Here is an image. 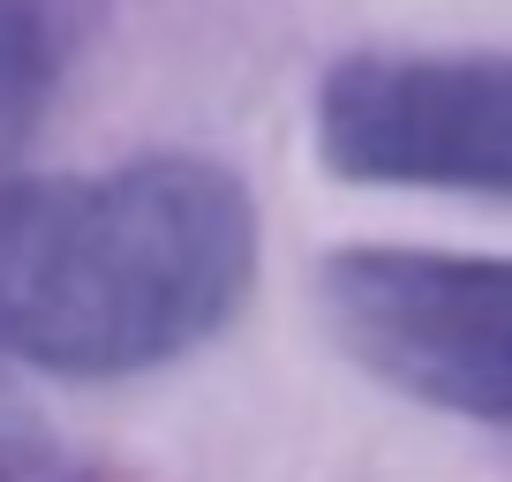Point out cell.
<instances>
[{
  "label": "cell",
  "mask_w": 512,
  "mask_h": 482,
  "mask_svg": "<svg viewBox=\"0 0 512 482\" xmlns=\"http://www.w3.org/2000/svg\"><path fill=\"white\" fill-rule=\"evenodd\" d=\"M256 287V204L159 151L106 174H0V354L46 377H144L219 339Z\"/></svg>",
  "instance_id": "6da1fadb"
},
{
  "label": "cell",
  "mask_w": 512,
  "mask_h": 482,
  "mask_svg": "<svg viewBox=\"0 0 512 482\" xmlns=\"http://www.w3.org/2000/svg\"><path fill=\"white\" fill-rule=\"evenodd\" d=\"M317 159L354 189L512 196L505 53H347L317 83Z\"/></svg>",
  "instance_id": "3957f363"
},
{
  "label": "cell",
  "mask_w": 512,
  "mask_h": 482,
  "mask_svg": "<svg viewBox=\"0 0 512 482\" xmlns=\"http://www.w3.org/2000/svg\"><path fill=\"white\" fill-rule=\"evenodd\" d=\"M317 309L377 385L467 422H512V264L415 241L317 257Z\"/></svg>",
  "instance_id": "7a4b0ae2"
},
{
  "label": "cell",
  "mask_w": 512,
  "mask_h": 482,
  "mask_svg": "<svg viewBox=\"0 0 512 482\" xmlns=\"http://www.w3.org/2000/svg\"><path fill=\"white\" fill-rule=\"evenodd\" d=\"M68 61V23L53 0H0V151L38 129Z\"/></svg>",
  "instance_id": "277c9868"
},
{
  "label": "cell",
  "mask_w": 512,
  "mask_h": 482,
  "mask_svg": "<svg viewBox=\"0 0 512 482\" xmlns=\"http://www.w3.org/2000/svg\"><path fill=\"white\" fill-rule=\"evenodd\" d=\"M0 482H16V467H8V452H0Z\"/></svg>",
  "instance_id": "5b68a950"
}]
</instances>
